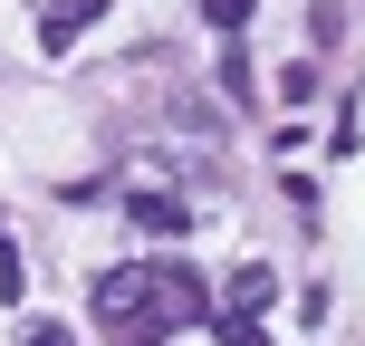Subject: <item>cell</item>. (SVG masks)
<instances>
[{
	"label": "cell",
	"mask_w": 365,
	"mask_h": 346,
	"mask_svg": "<svg viewBox=\"0 0 365 346\" xmlns=\"http://www.w3.org/2000/svg\"><path fill=\"white\" fill-rule=\"evenodd\" d=\"M212 317V289H202L182 260H145V270H96V327L115 346H164L173 327H202Z\"/></svg>",
	"instance_id": "1"
},
{
	"label": "cell",
	"mask_w": 365,
	"mask_h": 346,
	"mask_svg": "<svg viewBox=\"0 0 365 346\" xmlns=\"http://www.w3.org/2000/svg\"><path fill=\"white\" fill-rule=\"evenodd\" d=\"M96 19H106V0H38V49H77V39L96 29Z\"/></svg>",
	"instance_id": "2"
},
{
	"label": "cell",
	"mask_w": 365,
	"mask_h": 346,
	"mask_svg": "<svg viewBox=\"0 0 365 346\" xmlns=\"http://www.w3.org/2000/svg\"><path fill=\"white\" fill-rule=\"evenodd\" d=\"M125 221H135V231H154V240H182V231H192V212H182L173 193H125Z\"/></svg>",
	"instance_id": "3"
},
{
	"label": "cell",
	"mask_w": 365,
	"mask_h": 346,
	"mask_svg": "<svg viewBox=\"0 0 365 346\" xmlns=\"http://www.w3.org/2000/svg\"><path fill=\"white\" fill-rule=\"evenodd\" d=\"M269 298H279V270H269V260H240V270H231V289H221V308H231V317H250V308H269Z\"/></svg>",
	"instance_id": "4"
},
{
	"label": "cell",
	"mask_w": 365,
	"mask_h": 346,
	"mask_svg": "<svg viewBox=\"0 0 365 346\" xmlns=\"http://www.w3.org/2000/svg\"><path fill=\"white\" fill-rule=\"evenodd\" d=\"M250 10H259V0H202V19H212L221 39H231V29H250Z\"/></svg>",
	"instance_id": "5"
},
{
	"label": "cell",
	"mask_w": 365,
	"mask_h": 346,
	"mask_svg": "<svg viewBox=\"0 0 365 346\" xmlns=\"http://www.w3.org/2000/svg\"><path fill=\"white\" fill-rule=\"evenodd\" d=\"M202 327H221V346H269V337L250 327V317H231V308H212V317H202Z\"/></svg>",
	"instance_id": "6"
},
{
	"label": "cell",
	"mask_w": 365,
	"mask_h": 346,
	"mask_svg": "<svg viewBox=\"0 0 365 346\" xmlns=\"http://www.w3.org/2000/svg\"><path fill=\"white\" fill-rule=\"evenodd\" d=\"M19 346H77V337H68V327H58V317H38V327H29V337H19Z\"/></svg>",
	"instance_id": "7"
}]
</instances>
